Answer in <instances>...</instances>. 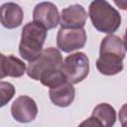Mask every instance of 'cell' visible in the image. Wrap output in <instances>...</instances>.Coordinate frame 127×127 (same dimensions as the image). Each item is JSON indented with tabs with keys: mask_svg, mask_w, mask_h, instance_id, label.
Returning <instances> with one entry per match:
<instances>
[{
	"mask_svg": "<svg viewBox=\"0 0 127 127\" xmlns=\"http://www.w3.org/2000/svg\"><path fill=\"white\" fill-rule=\"evenodd\" d=\"M47 37V30L36 22L27 23L21 34V42L19 45V54L25 60L35 61L44 51L43 46Z\"/></svg>",
	"mask_w": 127,
	"mask_h": 127,
	"instance_id": "obj_2",
	"label": "cell"
},
{
	"mask_svg": "<svg viewBox=\"0 0 127 127\" xmlns=\"http://www.w3.org/2000/svg\"><path fill=\"white\" fill-rule=\"evenodd\" d=\"M114 4L116 6H118L122 10H126L127 9V1H117V0H115Z\"/></svg>",
	"mask_w": 127,
	"mask_h": 127,
	"instance_id": "obj_19",
	"label": "cell"
},
{
	"mask_svg": "<svg viewBox=\"0 0 127 127\" xmlns=\"http://www.w3.org/2000/svg\"><path fill=\"white\" fill-rule=\"evenodd\" d=\"M91 116L95 117L103 127H113L116 121V111L113 106L108 103H99L93 110Z\"/></svg>",
	"mask_w": 127,
	"mask_h": 127,
	"instance_id": "obj_14",
	"label": "cell"
},
{
	"mask_svg": "<svg viewBox=\"0 0 127 127\" xmlns=\"http://www.w3.org/2000/svg\"><path fill=\"white\" fill-rule=\"evenodd\" d=\"M24 13L22 8L14 3L8 2L4 3L0 9V19L1 24L4 28L7 29H15L18 28L23 22Z\"/></svg>",
	"mask_w": 127,
	"mask_h": 127,
	"instance_id": "obj_10",
	"label": "cell"
},
{
	"mask_svg": "<svg viewBox=\"0 0 127 127\" xmlns=\"http://www.w3.org/2000/svg\"><path fill=\"white\" fill-rule=\"evenodd\" d=\"M86 42V32L81 29H65L59 30L57 35V46L64 53H70L72 51L81 49Z\"/></svg>",
	"mask_w": 127,
	"mask_h": 127,
	"instance_id": "obj_5",
	"label": "cell"
},
{
	"mask_svg": "<svg viewBox=\"0 0 127 127\" xmlns=\"http://www.w3.org/2000/svg\"><path fill=\"white\" fill-rule=\"evenodd\" d=\"M119 121L121 123V127H127V103L122 105L118 114Z\"/></svg>",
	"mask_w": 127,
	"mask_h": 127,
	"instance_id": "obj_18",
	"label": "cell"
},
{
	"mask_svg": "<svg viewBox=\"0 0 127 127\" xmlns=\"http://www.w3.org/2000/svg\"><path fill=\"white\" fill-rule=\"evenodd\" d=\"M77 127H103V125L95 117L91 116V117L85 119L84 121H82Z\"/></svg>",
	"mask_w": 127,
	"mask_h": 127,
	"instance_id": "obj_17",
	"label": "cell"
},
{
	"mask_svg": "<svg viewBox=\"0 0 127 127\" xmlns=\"http://www.w3.org/2000/svg\"><path fill=\"white\" fill-rule=\"evenodd\" d=\"M1 64H0V78L3 79L6 76L11 77H21L27 72V66L22 60L19 58L8 55L5 56L4 54L0 55Z\"/></svg>",
	"mask_w": 127,
	"mask_h": 127,
	"instance_id": "obj_9",
	"label": "cell"
},
{
	"mask_svg": "<svg viewBox=\"0 0 127 127\" xmlns=\"http://www.w3.org/2000/svg\"><path fill=\"white\" fill-rule=\"evenodd\" d=\"M63 61L62 54L57 48H47L35 61L28 64L27 74L34 80H40L41 76L45 72L62 68Z\"/></svg>",
	"mask_w": 127,
	"mask_h": 127,
	"instance_id": "obj_3",
	"label": "cell"
},
{
	"mask_svg": "<svg viewBox=\"0 0 127 127\" xmlns=\"http://www.w3.org/2000/svg\"><path fill=\"white\" fill-rule=\"evenodd\" d=\"M0 92H1V106H4L14 96L15 87L10 82L1 81L0 82Z\"/></svg>",
	"mask_w": 127,
	"mask_h": 127,
	"instance_id": "obj_16",
	"label": "cell"
},
{
	"mask_svg": "<svg viewBox=\"0 0 127 127\" xmlns=\"http://www.w3.org/2000/svg\"><path fill=\"white\" fill-rule=\"evenodd\" d=\"M40 81L43 85L50 87L51 89V88H55V87H58L64 84V82L67 81V79L64 73L63 72L62 68H57V69H53L51 71L45 72L41 76Z\"/></svg>",
	"mask_w": 127,
	"mask_h": 127,
	"instance_id": "obj_15",
	"label": "cell"
},
{
	"mask_svg": "<svg viewBox=\"0 0 127 127\" xmlns=\"http://www.w3.org/2000/svg\"><path fill=\"white\" fill-rule=\"evenodd\" d=\"M33 20L34 22L42 25L46 30H52L60 24L61 16L54 3L41 2L34 8Z\"/></svg>",
	"mask_w": 127,
	"mask_h": 127,
	"instance_id": "obj_6",
	"label": "cell"
},
{
	"mask_svg": "<svg viewBox=\"0 0 127 127\" xmlns=\"http://www.w3.org/2000/svg\"><path fill=\"white\" fill-rule=\"evenodd\" d=\"M62 70L67 81L72 84L82 81L89 72V60L84 53L77 52L64 58Z\"/></svg>",
	"mask_w": 127,
	"mask_h": 127,
	"instance_id": "obj_4",
	"label": "cell"
},
{
	"mask_svg": "<svg viewBox=\"0 0 127 127\" xmlns=\"http://www.w3.org/2000/svg\"><path fill=\"white\" fill-rule=\"evenodd\" d=\"M87 19L85 9L79 4L64 8L61 13V27L65 29H81Z\"/></svg>",
	"mask_w": 127,
	"mask_h": 127,
	"instance_id": "obj_8",
	"label": "cell"
},
{
	"mask_svg": "<svg viewBox=\"0 0 127 127\" xmlns=\"http://www.w3.org/2000/svg\"><path fill=\"white\" fill-rule=\"evenodd\" d=\"M123 45H124L125 51H127V29L125 30V33H124V37H123Z\"/></svg>",
	"mask_w": 127,
	"mask_h": 127,
	"instance_id": "obj_20",
	"label": "cell"
},
{
	"mask_svg": "<svg viewBox=\"0 0 127 127\" xmlns=\"http://www.w3.org/2000/svg\"><path fill=\"white\" fill-rule=\"evenodd\" d=\"M96 68L104 75L117 74L123 69V59L112 55H99L96 61Z\"/></svg>",
	"mask_w": 127,
	"mask_h": 127,
	"instance_id": "obj_12",
	"label": "cell"
},
{
	"mask_svg": "<svg viewBox=\"0 0 127 127\" xmlns=\"http://www.w3.org/2000/svg\"><path fill=\"white\" fill-rule=\"evenodd\" d=\"M93 27L101 33L112 35L121 25V15L105 0H94L88 8Z\"/></svg>",
	"mask_w": 127,
	"mask_h": 127,
	"instance_id": "obj_1",
	"label": "cell"
},
{
	"mask_svg": "<svg viewBox=\"0 0 127 127\" xmlns=\"http://www.w3.org/2000/svg\"><path fill=\"white\" fill-rule=\"evenodd\" d=\"M125 52L123 41L116 35H108L100 43L99 55H112L124 59Z\"/></svg>",
	"mask_w": 127,
	"mask_h": 127,
	"instance_id": "obj_13",
	"label": "cell"
},
{
	"mask_svg": "<svg viewBox=\"0 0 127 127\" xmlns=\"http://www.w3.org/2000/svg\"><path fill=\"white\" fill-rule=\"evenodd\" d=\"M75 95V89L69 81L64 82V84L51 88L49 91V96L51 101L60 107H67L69 106L73 100Z\"/></svg>",
	"mask_w": 127,
	"mask_h": 127,
	"instance_id": "obj_11",
	"label": "cell"
},
{
	"mask_svg": "<svg viewBox=\"0 0 127 127\" xmlns=\"http://www.w3.org/2000/svg\"><path fill=\"white\" fill-rule=\"evenodd\" d=\"M11 114L16 121L20 123H29L37 117L38 106L35 100L30 96L21 95L12 103Z\"/></svg>",
	"mask_w": 127,
	"mask_h": 127,
	"instance_id": "obj_7",
	"label": "cell"
}]
</instances>
